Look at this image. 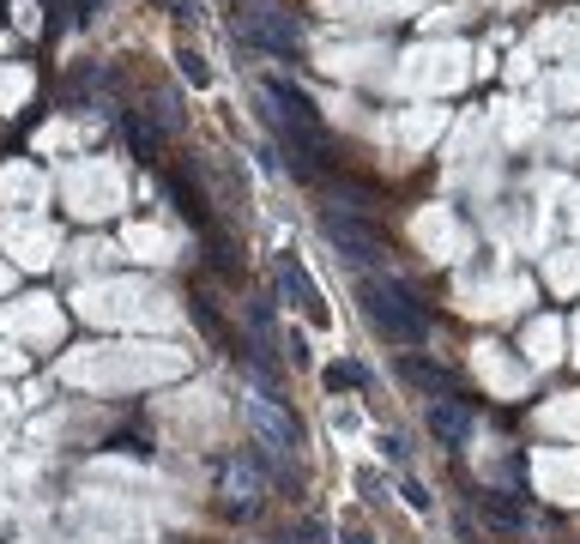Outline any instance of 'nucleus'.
<instances>
[{
	"label": "nucleus",
	"mask_w": 580,
	"mask_h": 544,
	"mask_svg": "<svg viewBox=\"0 0 580 544\" xmlns=\"http://www.w3.org/2000/svg\"><path fill=\"white\" fill-rule=\"evenodd\" d=\"M321 237L333 242L351 267H369V260L381 254V237L363 224V218H357V212H327V218H321Z\"/></svg>",
	"instance_id": "obj_5"
},
{
	"label": "nucleus",
	"mask_w": 580,
	"mask_h": 544,
	"mask_svg": "<svg viewBox=\"0 0 580 544\" xmlns=\"http://www.w3.org/2000/svg\"><path fill=\"white\" fill-rule=\"evenodd\" d=\"M399 496H406L417 514H429V496H423V484H417V478H406V484H399Z\"/></svg>",
	"instance_id": "obj_15"
},
{
	"label": "nucleus",
	"mask_w": 580,
	"mask_h": 544,
	"mask_svg": "<svg viewBox=\"0 0 580 544\" xmlns=\"http://www.w3.org/2000/svg\"><path fill=\"white\" fill-rule=\"evenodd\" d=\"M128 128H134V139H139V152H145V158H158V152H164V139H158V128H151V121H128Z\"/></svg>",
	"instance_id": "obj_13"
},
{
	"label": "nucleus",
	"mask_w": 580,
	"mask_h": 544,
	"mask_svg": "<svg viewBox=\"0 0 580 544\" xmlns=\"http://www.w3.org/2000/svg\"><path fill=\"white\" fill-rule=\"evenodd\" d=\"M363 315H369V327H375L381 339H393V345L429 339V308L417 303L406 284H393V278H369L363 284Z\"/></svg>",
	"instance_id": "obj_1"
},
{
	"label": "nucleus",
	"mask_w": 580,
	"mask_h": 544,
	"mask_svg": "<svg viewBox=\"0 0 580 544\" xmlns=\"http://www.w3.org/2000/svg\"><path fill=\"white\" fill-rule=\"evenodd\" d=\"M363 381H369V375L357 369V363H333V369H327V387H363Z\"/></svg>",
	"instance_id": "obj_14"
},
{
	"label": "nucleus",
	"mask_w": 580,
	"mask_h": 544,
	"mask_svg": "<svg viewBox=\"0 0 580 544\" xmlns=\"http://www.w3.org/2000/svg\"><path fill=\"white\" fill-rule=\"evenodd\" d=\"M339 544H375V539H369V532H344Z\"/></svg>",
	"instance_id": "obj_17"
},
{
	"label": "nucleus",
	"mask_w": 580,
	"mask_h": 544,
	"mask_svg": "<svg viewBox=\"0 0 580 544\" xmlns=\"http://www.w3.org/2000/svg\"><path fill=\"white\" fill-rule=\"evenodd\" d=\"M175 61H182V79H188V85H205V79H212V67H205V55H200V49H182Z\"/></svg>",
	"instance_id": "obj_12"
},
{
	"label": "nucleus",
	"mask_w": 580,
	"mask_h": 544,
	"mask_svg": "<svg viewBox=\"0 0 580 544\" xmlns=\"http://www.w3.org/2000/svg\"><path fill=\"white\" fill-rule=\"evenodd\" d=\"M483 509L496 514V520H502V526H514V520H520V509H514V502H502V496H483Z\"/></svg>",
	"instance_id": "obj_16"
},
{
	"label": "nucleus",
	"mask_w": 580,
	"mask_h": 544,
	"mask_svg": "<svg viewBox=\"0 0 580 544\" xmlns=\"http://www.w3.org/2000/svg\"><path fill=\"white\" fill-rule=\"evenodd\" d=\"M170 206L188 218V224H194V230H205V206H200V194H194L182 175H170Z\"/></svg>",
	"instance_id": "obj_9"
},
{
	"label": "nucleus",
	"mask_w": 580,
	"mask_h": 544,
	"mask_svg": "<svg viewBox=\"0 0 580 544\" xmlns=\"http://www.w3.org/2000/svg\"><path fill=\"white\" fill-rule=\"evenodd\" d=\"M429 430H436L447 447H460L466 436H472V417L453 406V400H436V406H429Z\"/></svg>",
	"instance_id": "obj_7"
},
{
	"label": "nucleus",
	"mask_w": 580,
	"mask_h": 544,
	"mask_svg": "<svg viewBox=\"0 0 580 544\" xmlns=\"http://www.w3.org/2000/svg\"><path fill=\"white\" fill-rule=\"evenodd\" d=\"M406 375H411V381H423L429 393H436V387H442V393H453V375L436 369V363H423V357H406Z\"/></svg>",
	"instance_id": "obj_10"
},
{
	"label": "nucleus",
	"mask_w": 580,
	"mask_h": 544,
	"mask_svg": "<svg viewBox=\"0 0 580 544\" xmlns=\"http://www.w3.org/2000/svg\"><path fill=\"white\" fill-rule=\"evenodd\" d=\"M278 291L290 297V308L303 315L314 333H327V327H333V315H327V303H321V291H314V278L303 272L297 254H278Z\"/></svg>",
	"instance_id": "obj_4"
},
{
	"label": "nucleus",
	"mask_w": 580,
	"mask_h": 544,
	"mask_svg": "<svg viewBox=\"0 0 580 544\" xmlns=\"http://www.w3.org/2000/svg\"><path fill=\"white\" fill-rule=\"evenodd\" d=\"M242 417H248V430H254V442L267 447L273 460H290L297 447H303V430H297V417L284 411L273 387H254L248 400H242Z\"/></svg>",
	"instance_id": "obj_2"
},
{
	"label": "nucleus",
	"mask_w": 580,
	"mask_h": 544,
	"mask_svg": "<svg viewBox=\"0 0 580 544\" xmlns=\"http://www.w3.org/2000/svg\"><path fill=\"white\" fill-rule=\"evenodd\" d=\"M194 321L205 327V339H224V321H218V308H212L205 291H194Z\"/></svg>",
	"instance_id": "obj_11"
},
{
	"label": "nucleus",
	"mask_w": 580,
	"mask_h": 544,
	"mask_svg": "<svg viewBox=\"0 0 580 544\" xmlns=\"http://www.w3.org/2000/svg\"><path fill=\"white\" fill-rule=\"evenodd\" d=\"M236 43L242 49H260V55L290 61V55L303 49V25H297L290 12H278V6H254V12L236 25Z\"/></svg>",
	"instance_id": "obj_3"
},
{
	"label": "nucleus",
	"mask_w": 580,
	"mask_h": 544,
	"mask_svg": "<svg viewBox=\"0 0 580 544\" xmlns=\"http://www.w3.org/2000/svg\"><path fill=\"white\" fill-rule=\"evenodd\" d=\"M224 484H230V496H236V509H242V514L260 502V472H254V466L230 460V466H224Z\"/></svg>",
	"instance_id": "obj_8"
},
{
	"label": "nucleus",
	"mask_w": 580,
	"mask_h": 544,
	"mask_svg": "<svg viewBox=\"0 0 580 544\" xmlns=\"http://www.w3.org/2000/svg\"><path fill=\"white\" fill-rule=\"evenodd\" d=\"M260 91H267V103H273V121H278V128H290V121H297V128H321V121H314V97H308L297 79L273 73Z\"/></svg>",
	"instance_id": "obj_6"
}]
</instances>
